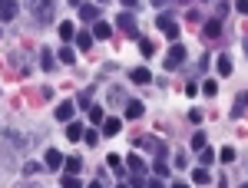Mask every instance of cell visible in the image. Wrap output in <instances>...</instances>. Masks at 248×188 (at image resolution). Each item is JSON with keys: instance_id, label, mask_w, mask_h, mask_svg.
Masks as SVG:
<instances>
[{"instance_id": "3", "label": "cell", "mask_w": 248, "mask_h": 188, "mask_svg": "<svg viewBox=\"0 0 248 188\" xmlns=\"http://www.w3.org/2000/svg\"><path fill=\"white\" fill-rule=\"evenodd\" d=\"M136 145H142V149L155 152V159L162 162L166 155H169V149H166V142H159V139H153V135H142V139H136Z\"/></svg>"}, {"instance_id": "4", "label": "cell", "mask_w": 248, "mask_h": 188, "mask_svg": "<svg viewBox=\"0 0 248 188\" xmlns=\"http://www.w3.org/2000/svg\"><path fill=\"white\" fill-rule=\"evenodd\" d=\"M155 23H159V30H162L169 40H179V23H175L169 14H159V17H155Z\"/></svg>"}, {"instance_id": "7", "label": "cell", "mask_w": 248, "mask_h": 188, "mask_svg": "<svg viewBox=\"0 0 248 188\" xmlns=\"http://www.w3.org/2000/svg\"><path fill=\"white\" fill-rule=\"evenodd\" d=\"M73 113H77V102H60V106H57V119H60V122H70Z\"/></svg>"}, {"instance_id": "50", "label": "cell", "mask_w": 248, "mask_h": 188, "mask_svg": "<svg viewBox=\"0 0 248 188\" xmlns=\"http://www.w3.org/2000/svg\"><path fill=\"white\" fill-rule=\"evenodd\" d=\"M99 3H106V0H99Z\"/></svg>"}, {"instance_id": "37", "label": "cell", "mask_w": 248, "mask_h": 188, "mask_svg": "<svg viewBox=\"0 0 248 188\" xmlns=\"http://www.w3.org/2000/svg\"><path fill=\"white\" fill-rule=\"evenodd\" d=\"M106 165H109V169H116V172H119V155H106Z\"/></svg>"}, {"instance_id": "40", "label": "cell", "mask_w": 248, "mask_h": 188, "mask_svg": "<svg viewBox=\"0 0 248 188\" xmlns=\"http://www.w3.org/2000/svg\"><path fill=\"white\" fill-rule=\"evenodd\" d=\"M133 188H146V178L142 175H133Z\"/></svg>"}, {"instance_id": "31", "label": "cell", "mask_w": 248, "mask_h": 188, "mask_svg": "<svg viewBox=\"0 0 248 188\" xmlns=\"http://www.w3.org/2000/svg\"><path fill=\"white\" fill-rule=\"evenodd\" d=\"M192 149H205V135H202V132L192 135Z\"/></svg>"}, {"instance_id": "10", "label": "cell", "mask_w": 248, "mask_h": 188, "mask_svg": "<svg viewBox=\"0 0 248 188\" xmlns=\"http://www.w3.org/2000/svg\"><path fill=\"white\" fill-rule=\"evenodd\" d=\"M245 109H248V93H238L235 96V106H232V119H238Z\"/></svg>"}, {"instance_id": "8", "label": "cell", "mask_w": 248, "mask_h": 188, "mask_svg": "<svg viewBox=\"0 0 248 188\" xmlns=\"http://www.w3.org/2000/svg\"><path fill=\"white\" fill-rule=\"evenodd\" d=\"M96 17H99V7H96V3H79V20L93 23Z\"/></svg>"}, {"instance_id": "47", "label": "cell", "mask_w": 248, "mask_h": 188, "mask_svg": "<svg viewBox=\"0 0 248 188\" xmlns=\"http://www.w3.org/2000/svg\"><path fill=\"white\" fill-rule=\"evenodd\" d=\"M153 3H155V7H162V3H166V0H153Z\"/></svg>"}, {"instance_id": "32", "label": "cell", "mask_w": 248, "mask_h": 188, "mask_svg": "<svg viewBox=\"0 0 248 188\" xmlns=\"http://www.w3.org/2000/svg\"><path fill=\"white\" fill-rule=\"evenodd\" d=\"M202 89H205V96H215V93H218V83H215V79H205Z\"/></svg>"}, {"instance_id": "49", "label": "cell", "mask_w": 248, "mask_h": 188, "mask_svg": "<svg viewBox=\"0 0 248 188\" xmlns=\"http://www.w3.org/2000/svg\"><path fill=\"white\" fill-rule=\"evenodd\" d=\"M238 188H248V185H238Z\"/></svg>"}, {"instance_id": "43", "label": "cell", "mask_w": 248, "mask_h": 188, "mask_svg": "<svg viewBox=\"0 0 248 188\" xmlns=\"http://www.w3.org/2000/svg\"><path fill=\"white\" fill-rule=\"evenodd\" d=\"M14 188H40V185H33V182H17Z\"/></svg>"}, {"instance_id": "2", "label": "cell", "mask_w": 248, "mask_h": 188, "mask_svg": "<svg viewBox=\"0 0 248 188\" xmlns=\"http://www.w3.org/2000/svg\"><path fill=\"white\" fill-rule=\"evenodd\" d=\"M30 7H33V17H37V23H50L57 0H30Z\"/></svg>"}, {"instance_id": "25", "label": "cell", "mask_w": 248, "mask_h": 188, "mask_svg": "<svg viewBox=\"0 0 248 188\" xmlns=\"http://www.w3.org/2000/svg\"><path fill=\"white\" fill-rule=\"evenodd\" d=\"M215 159H218V155H215L212 149H202V155H199V162H202V169H209V165L215 162Z\"/></svg>"}, {"instance_id": "26", "label": "cell", "mask_w": 248, "mask_h": 188, "mask_svg": "<svg viewBox=\"0 0 248 188\" xmlns=\"http://www.w3.org/2000/svg\"><path fill=\"white\" fill-rule=\"evenodd\" d=\"M63 169H66V175H77V172L83 169V162H79V159H66V162H63Z\"/></svg>"}, {"instance_id": "28", "label": "cell", "mask_w": 248, "mask_h": 188, "mask_svg": "<svg viewBox=\"0 0 248 188\" xmlns=\"http://www.w3.org/2000/svg\"><path fill=\"white\" fill-rule=\"evenodd\" d=\"M60 185H63V188H79V178H77V175H63Z\"/></svg>"}, {"instance_id": "9", "label": "cell", "mask_w": 248, "mask_h": 188, "mask_svg": "<svg viewBox=\"0 0 248 188\" xmlns=\"http://www.w3.org/2000/svg\"><path fill=\"white\" fill-rule=\"evenodd\" d=\"M63 155H60V149H46V169H63Z\"/></svg>"}, {"instance_id": "14", "label": "cell", "mask_w": 248, "mask_h": 188, "mask_svg": "<svg viewBox=\"0 0 248 188\" xmlns=\"http://www.w3.org/2000/svg\"><path fill=\"white\" fill-rule=\"evenodd\" d=\"M60 63H66V66H73V63H77V50H73V46H60Z\"/></svg>"}, {"instance_id": "36", "label": "cell", "mask_w": 248, "mask_h": 188, "mask_svg": "<svg viewBox=\"0 0 248 188\" xmlns=\"http://www.w3.org/2000/svg\"><path fill=\"white\" fill-rule=\"evenodd\" d=\"M90 119H93V122H103V109H99V106H90Z\"/></svg>"}, {"instance_id": "1", "label": "cell", "mask_w": 248, "mask_h": 188, "mask_svg": "<svg viewBox=\"0 0 248 188\" xmlns=\"http://www.w3.org/2000/svg\"><path fill=\"white\" fill-rule=\"evenodd\" d=\"M182 63H186V43H172L166 59H162V66H166V70H179Z\"/></svg>"}, {"instance_id": "24", "label": "cell", "mask_w": 248, "mask_h": 188, "mask_svg": "<svg viewBox=\"0 0 248 188\" xmlns=\"http://www.w3.org/2000/svg\"><path fill=\"white\" fill-rule=\"evenodd\" d=\"M40 70H53V50H43L40 53Z\"/></svg>"}, {"instance_id": "45", "label": "cell", "mask_w": 248, "mask_h": 188, "mask_svg": "<svg viewBox=\"0 0 248 188\" xmlns=\"http://www.w3.org/2000/svg\"><path fill=\"white\" fill-rule=\"evenodd\" d=\"M172 188H189V182H175V185H172Z\"/></svg>"}, {"instance_id": "6", "label": "cell", "mask_w": 248, "mask_h": 188, "mask_svg": "<svg viewBox=\"0 0 248 188\" xmlns=\"http://www.w3.org/2000/svg\"><path fill=\"white\" fill-rule=\"evenodd\" d=\"M119 30L126 33V37H136L139 33V23H136V17L126 10V14H119Z\"/></svg>"}, {"instance_id": "42", "label": "cell", "mask_w": 248, "mask_h": 188, "mask_svg": "<svg viewBox=\"0 0 248 188\" xmlns=\"http://www.w3.org/2000/svg\"><path fill=\"white\" fill-rule=\"evenodd\" d=\"M235 7H238V14H248V0H235Z\"/></svg>"}, {"instance_id": "27", "label": "cell", "mask_w": 248, "mask_h": 188, "mask_svg": "<svg viewBox=\"0 0 248 188\" xmlns=\"http://www.w3.org/2000/svg\"><path fill=\"white\" fill-rule=\"evenodd\" d=\"M77 106H79V109H90V106H93V93H83L77 99Z\"/></svg>"}, {"instance_id": "29", "label": "cell", "mask_w": 248, "mask_h": 188, "mask_svg": "<svg viewBox=\"0 0 248 188\" xmlns=\"http://www.w3.org/2000/svg\"><path fill=\"white\" fill-rule=\"evenodd\" d=\"M139 50H142V57H153L155 53V46L149 43V40H139Z\"/></svg>"}, {"instance_id": "30", "label": "cell", "mask_w": 248, "mask_h": 188, "mask_svg": "<svg viewBox=\"0 0 248 188\" xmlns=\"http://www.w3.org/2000/svg\"><path fill=\"white\" fill-rule=\"evenodd\" d=\"M153 172H155V175H159V178H166V175H169V169H166V162H159V159H155Z\"/></svg>"}, {"instance_id": "11", "label": "cell", "mask_w": 248, "mask_h": 188, "mask_svg": "<svg viewBox=\"0 0 248 188\" xmlns=\"http://www.w3.org/2000/svg\"><path fill=\"white\" fill-rule=\"evenodd\" d=\"M133 83H139V86H149V83H153V73H149L146 66H139V70H133Z\"/></svg>"}, {"instance_id": "15", "label": "cell", "mask_w": 248, "mask_h": 188, "mask_svg": "<svg viewBox=\"0 0 248 188\" xmlns=\"http://www.w3.org/2000/svg\"><path fill=\"white\" fill-rule=\"evenodd\" d=\"M109 37H113V27L99 20V23H96V30H93V40H109Z\"/></svg>"}, {"instance_id": "22", "label": "cell", "mask_w": 248, "mask_h": 188, "mask_svg": "<svg viewBox=\"0 0 248 188\" xmlns=\"http://www.w3.org/2000/svg\"><path fill=\"white\" fill-rule=\"evenodd\" d=\"M218 33H222V23H218V20H212V23H205V40H215Z\"/></svg>"}, {"instance_id": "46", "label": "cell", "mask_w": 248, "mask_h": 188, "mask_svg": "<svg viewBox=\"0 0 248 188\" xmlns=\"http://www.w3.org/2000/svg\"><path fill=\"white\" fill-rule=\"evenodd\" d=\"M86 188H103V182H90V185H86Z\"/></svg>"}, {"instance_id": "21", "label": "cell", "mask_w": 248, "mask_h": 188, "mask_svg": "<svg viewBox=\"0 0 248 188\" xmlns=\"http://www.w3.org/2000/svg\"><path fill=\"white\" fill-rule=\"evenodd\" d=\"M215 66H218V73H222V76H232V57H229V53H222Z\"/></svg>"}, {"instance_id": "19", "label": "cell", "mask_w": 248, "mask_h": 188, "mask_svg": "<svg viewBox=\"0 0 248 188\" xmlns=\"http://www.w3.org/2000/svg\"><path fill=\"white\" fill-rule=\"evenodd\" d=\"M192 182H195V185H209V182H212L209 169H202V165H199V169L192 172Z\"/></svg>"}, {"instance_id": "48", "label": "cell", "mask_w": 248, "mask_h": 188, "mask_svg": "<svg viewBox=\"0 0 248 188\" xmlns=\"http://www.w3.org/2000/svg\"><path fill=\"white\" fill-rule=\"evenodd\" d=\"M242 46H245V57H248V40H245V43H242Z\"/></svg>"}, {"instance_id": "20", "label": "cell", "mask_w": 248, "mask_h": 188, "mask_svg": "<svg viewBox=\"0 0 248 188\" xmlns=\"http://www.w3.org/2000/svg\"><path fill=\"white\" fill-rule=\"evenodd\" d=\"M119 129H123L119 119H106V122H103V135H119Z\"/></svg>"}, {"instance_id": "13", "label": "cell", "mask_w": 248, "mask_h": 188, "mask_svg": "<svg viewBox=\"0 0 248 188\" xmlns=\"http://www.w3.org/2000/svg\"><path fill=\"white\" fill-rule=\"evenodd\" d=\"M126 165H129L133 175H146V162H142L139 155H129V159H126Z\"/></svg>"}, {"instance_id": "18", "label": "cell", "mask_w": 248, "mask_h": 188, "mask_svg": "<svg viewBox=\"0 0 248 188\" xmlns=\"http://www.w3.org/2000/svg\"><path fill=\"white\" fill-rule=\"evenodd\" d=\"M3 135H7L10 142H17L20 149H27V145H30V135H20V132H14V129H7V132H3Z\"/></svg>"}, {"instance_id": "52", "label": "cell", "mask_w": 248, "mask_h": 188, "mask_svg": "<svg viewBox=\"0 0 248 188\" xmlns=\"http://www.w3.org/2000/svg\"><path fill=\"white\" fill-rule=\"evenodd\" d=\"M179 3H182V0H179Z\"/></svg>"}, {"instance_id": "39", "label": "cell", "mask_w": 248, "mask_h": 188, "mask_svg": "<svg viewBox=\"0 0 248 188\" xmlns=\"http://www.w3.org/2000/svg\"><path fill=\"white\" fill-rule=\"evenodd\" d=\"M109 102H123V89H113L109 93Z\"/></svg>"}, {"instance_id": "51", "label": "cell", "mask_w": 248, "mask_h": 188, "mask_svg": "<svg viewBox=\"0 0 248 188\" xmlns=\"http://www.w3.org/2000/svg\"><path fill=\"white\" fill-rule=\"evenodd\" d=\"M123 188H129V185H123Z\"/></svg>"}, {"instance_id": "34", "label": "cell", "mask_w": 248, "mask_h": 188, "mask_svg": "<svg viewBox=\"0 0 248 188\" xmlns=\"http://www.w3.org/2000/svg\"><path fill=\"white\" fill-rule=\"evenodd\" d=\"M83 142H86V145H96V142H99V132H83Z\"/></svg>"}, {"instance_id": "44", "label": "cell", "mask_w": 248, "mask_h": 188, "mask_svg": "<svg viewBox=\"0 0 248 188\" xmlns=\"http://www.w3.org/2000/svg\"><path fill=\"white\" fill-rule=\"evenodd\" d=\"M149 188H166V185H162V178H153V182H149Z\"/></svg>"}, {"instance_id": "5", "label": "cell", "mask_w": 248, "mask_h": 188, "mask_svg": "<svg viewBox=\"0 0 248 188\" xmlns=\"http://www.w3.org/2000/svg\"><path fill=\"white\" fill-rule=\"evenodd\" d=\"M20 17V3L17 0H0V20L7 23V20H17Z\"/></svg>"}, {"instance_id": "12", "label": "cell", "mask_w": 248, "mask_h": 188, "mask_svg": "<svg viewBox=\"0 0 248 188\" xmlns=\"http://www.w3.org/2000/svg\"><path fill=\"white\" fill-rule=\"evenodd\" d=\"M142 113H146V106H142L139 99H129V102H126V116H129V119H139Z\"/></svg>"}, {"instance_id": "23", "label": "cell", "mask_w": 248, "mask_h": 188, "mask_svg": "<svg viewBox=\"0 0 248 188\" xmlns=\"http://www.w3.org/2000/svg\"><path fill=\"white\" fill-rule=\"evenodd\" d=\"M73 43H77L79 50H90V46H93V33H77V40H73Z\"/></svg>"}, {"instance_id": "33", "label": "cell", "mask_w": 248, "mask_h": 188, "mask_svg": "<svg viewBox=\"0 0 248 188\" xmlns=\"http://www.w3.org/2000/svg\"><path fill=\"white\" fill-rule=\"evenodd\" d=\"M40 169H43L40 162H27V165H23V175H37Z\"/></svg>"}, {"instance_id": "35", "label": "cell", "mask_w": 248, "mask_h": 188, "mask_svg": "<svg viewBox=\"0 0 248 188\" xmlns=\"http://www.w3.org/2000/svg\"><path fill=\"white\" fill-rule=\"evenodd\" d=\"M218 159H222V162H235V149H222V152H218Z\"/></svg>"}, {"instance_id": "16", "label": "cell", "mask_w": 248, "mask_h": 188, "mask_svg": "<svg viewBox=\"0 0 248 188\" xmlns=\"http://www.w3.org/2000/svg\"><path fill=\"white\" fill-rule=\"evenodd\" d=\"M83 126H79V122H70V126H66V139H70V142H79V139H83Z\"/></svg>"}, {"instance_id": "38", "label": "cell", "mask_w": 248, "mask_h": 188, "mask_svg": "<svg viewBox=\"0 0 248 188\" xmlns=\"http://www.w3.org/2000/svg\"><path fill=\"white\" fill-rule=\"evenodd\" d=\"M175 165H179V169H186V165H189V155H186V152H182V155H175Z\"/></svg>"}, {"instance_id": "41", "label": "cell", "mask_w": 248, "mask_h": 188, "mask_svg": "<svg viewBox=\"0 0 248 188\" xmlns=\"http://www.w3.org/2000/svg\"><path fill=\"white\" fill-rule=\"evenodd\" d=\"M119 3H123L126 10H136V7H139V0H119Z\"/></svg>"}, {"instance_id": "17", "label": "cell", "mask_w": 248, "mask_h": 188, "mask_svg": "<svg viewBox=\"0 0 248 188\" xmlns=\"http://www.w3.org/2000/svg\"><path fill=\"white\" fill-rule=\"evenodd\" d=\"M57 33H60V37H63V40H73V37H77V27H73L70 20H63V23H60V27H57Z\"/></svg>"}]
</instances>
